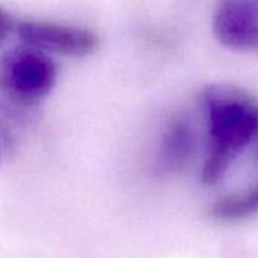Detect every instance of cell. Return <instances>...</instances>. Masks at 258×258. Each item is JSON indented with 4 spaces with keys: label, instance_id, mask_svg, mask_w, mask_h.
Listing matches in <instances>:
<instances>
[{
    "label": "cell",
    "instance_id": "obj_1",
    "mask_svg": "<svg viewBox=\"0 0 258 258\" xmlns=\"http://www.w3.org/2000/svg\"><path fill=\"white\" fill-rule=\"evenodd\" d=\"M209 127L203 183L216 184L233 160L258 138V98L233 85H209L200 94Z\"/></svg>",
    "mask_w": 258,
    "mask_h": 258
},
{
    "label": "cell",
    "instance_id": "obj_2",
    "mask_svg": "<svg viewBox=\"0 0 258 258\" xmlns=\"http://www.w3.org/2000/svg\"><path fill=\"white\" fill-rule=\"evenodd\" d=\"M57 65L44 51L29 45L0 54V109L9 119H23L54 89Z\"/></svg>",
    "mask_w": 258,
    "mask_h": 258
},
{
    "label": "cell",
    "instance_id": "obj_3",
    "mask_svg": "<svg viewBox=\"0 0 258 258\" xmlns=\"http://www.w3.org/2000/svg\"><path fill=\"white\" fill-rule=\"evenodd\" d=\"M15 33L24 45L44 53H54L68 57H88L100 48V38L95 32L77 26L51 21H17Z\"/></svg>",
    "mask_w": 258,
    "mask_h": 258
},
{
    "label": "cell",
    "instance_id": "obj_4",
    "mask_svg": "<svg viewBox=\"0 0 258 258\" xmlns=\"http://www.w3.org/2000/svg\"><path fill=\"white\" fill-rule=\"evenodd\" d=\"M212 30L221 45L258 54V0H218Z\"/></svg>",
    "mask_w": 258,
    "mask_h": 258
},
{
    "label": "cell",
    "instance_id": "obj_5",
    "mask_svg": "<svg viewBox=\"0 0 258 258\" xmlns=\"http://www.w3.org/2000/svg\"><path fill=\"white\" fill-rule=\"evenodd\" d=\"M195 151V133L190 121L183 115H174L162 135L157 168L162 174H178L186 169Z\"/></svg>",
    "mask_w": 258,
    "mask_h": 258
},
{
    "label": "cell",
    "instance_id": "obj_6",
    "mask_svg": "<svg viewBox=\"0 0 258 258\" xmlns=\"http://www.w3.org/2000/svg\"><path fill=\"white\" fill-rule=\"evenodd\" d=\"M210 218L218 222H240L258 215V186L251 190L218 200L210 207Z\"/></svg>",
    "mask_w": 258,
    "mask_h": 258
},
{
    "label": "cell",
    "instance_id": "obj_7",
    "mask_svg": "<svg viewBox=\"0 0 258 258\" xmlns=\"http://www.w3.org/2000/svg\"><path fill=\"white\" fill-rule=\"evenodd\" d=\"M17 21L11 17V14L0 8V48L8 42L11 35L15 32Z\"/></svg>",
    "mask_w": 258,
    "mask_h": 258
}]
</instances>
